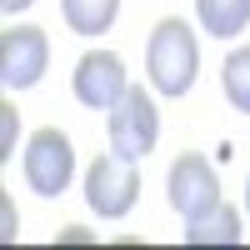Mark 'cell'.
I'll list each match as a JSON object with an SVG mask.
<instances>
[{
    "label": "cell",
    "instance_id": "1",
    "mask_svg": "<svg viewBox=\"0 0 250 250\" xmlns=\"http://www.w3.org/2000/svg\"><path fill=\"white\" fill-rule=\"evenodd\" d=\"M145 75H150V90L165 95V100H180L195 85L200 45H195V30L185 25L180 15H165L150 30V40H145Z\"/></svg>",
    "mask_w": 250,
    "mask_h": 250
},
{
    "label": "cell",
    "instance_id": "2",
    "mask_svg": "<svg viewBox=\"0 0 250 250\" xmlns=\"http://www.w3.org/2000/svg\"><path fill=\"white\" fill-rule=\"evenodd\" d=\"M105 135H110V150L125 160H145L160 140V110H155V95L130 85L115 105L105 110Z\"/></svg>",
    "mask_w": 250,
    "mask_h": 250
},
{
    "label": "cell",
    "instance_id": "3",
    "mask_svg": "<svg viewBox=\"0 0 250 250\" xmlns=\"http://www.w3.org/2000/svg\"><path fill=\"white\" fill-rule=\"evenodd\" d=\"M140 200V170L135 160H125L115 150L95 155L90 170H85V205L100 215V220H125Z\"/></svg>",
    "mask_w": 250,
    "mask_h": 250
},
{
    "label": "cell",
    "instance_id": "4",
    "mask_svg": "<svg viewBox=\"0 0 250 250\" xmlns=\"http://www.w3.org/2000/svg\"><path fill=\"white\" fill-rule=\"evenodd\" d=\"M20 170H25V185L35 195H65L70 180H75V150H70V135L45 125V130H35L25 140V155H20Z\"/></svg>",
    "mask_w": 250,
    "mask_h": 250
},
{
    "label": "cell",
    "instance_id": "5",
    "mask_svg": "<svg viewBox=\"0 0 250 250\" xmlns=\"http://www.w3.org/2000/svg\"><path fill=\"white\" fill-rule=\"evenodd\" d=\"M50 70V40L40 25H10L0 35V85L5 90H30Z\"/></svg>",
    "mask_w": 250,
    "mask_h": 250
},
{
    "label": "cell",
    "instance_id": "6",
    "mask_svg": "<svg viewBox=\"0 0 250 250\" xmlns=\"http://www.w3.org/2000/svg\"><path fill=\"white\" fill-rule=\"evenodd\" d=\"M70 90L85 110H110L115 100L130 90V75H125V60L115 50H85L75 60V75H70Z\"/></svg>",
    "mask_w": 250,
    "mask_h": 250
},
{
    "label": "cell",
    "instance_id": "7",
    "mask_svg": "<svg viewBox=\"0 0 250 250\" xmlns=\"http://www.w3.org/2000/svg\"><path fill=\"white\" fill-rule=\"evenodd\" d=\"M165 195H170V210H175L180 220H195L200 210H210V205L220 200V180H215V170H210V160L195 155V150L175 155L170 175H165Z\"/></svg>",
    "mask_w": 250,
    "mask_h": 250
},
{
    "label": "cell",
    "instance_id": "8",
    "mask_svg": "<svg viewBox=\"0 0 250 250\" xmlns=\"http://www.w3.org/2000/svg\"><path fill=\"white\" fill-rule=\"evenodd\" d=\"M185 245H240V210L215 200L210 210L185 220Z\"/></svg>",
    "mask_w": 250,
    "mask_h": 250
},
{
    "label": "cell",
    "instance_id": "9",
    "mask_svg": "<svg viewBox=\"0 0 250 250\" xmlns=\"http://www.w3.org/2000/svg\"><path fill=\"white\" fill-rule=\"evenodd\" d=\"M195 20L215 40H235L250 25V0H195Z\"/></svg>",
    "mask_w": 250,
    "mask_h": 250
},
{
    "label": "cell",
    "instance_id": "10",
    "mask_svg": "<svg viewBox=\"0 0 250 250\" xmlns=\"http://www.w3.org/2000/svg\"><path fill=\"white\" fill-rule=\"evenodd\" d=\"M60 15L75 35H100L115 25L120 15V0H60Z\"/></svg>",
    "mask_w": 250,
    "mask_h": 250
},
{
    "label": "cell",
    "instance_id": "11",
    "mask_svg": "<svg viewBox=\"0 0 250 250\" xmlns=\"http://www.w3.org/2000/svg\"><path fill=\"white\" fill-rule=\"evenodd\" d=\"M220 85H225V100H230L240 115H250V45H240V50L225 55V65H220Z\"/></svg>",
    "mask_w": 250,
    "mask_h": 250
},
{
    "label": "cell",
    "instance_id": "12",
    "mask_svg": "<svg viewBox=\"0 0 250 250\" xmlns=\"http://www.w3.org/2000/svg\"><path fill=\"white\" fill-rule=\"evenodd\" d=\"M0 135H5L0 140V160H5L15 150V105H0Z\"/></svg>",
    "mask_w": 250,
    "mask_h": 250
},
{
    "label": "cell",
    "instance_id": "13",
    "mask_svg": "<svg viewBox=\"0 0 250 250\" xmlns=\"http://www.w3.org/2000/svg\"><path fill=\"white\" fill-rule=\"evenodd\" d=\"M25 5H35V0H0V10H5V15H20Z\"/></svg>",
    "mask_w": 250,
    "mask_h": 250
},
{
    "label": "cell",
    "instance_id": "14",
    "mask_svg": "<svg viewBox=\"0 0 250 250\" xmlns=\"http://www.w3.org/2000/svg\"><path fill=\"white\" fill-rule=\"evenodd\" d=\"M245 215H250V180H245Z\"/></svg>",
    "mask_w": 250,
    "mask_h": 250
}]
</instances>
